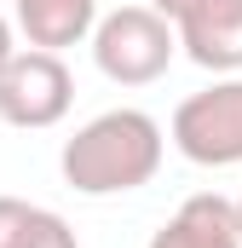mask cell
<instances>
[{
  "label": "cell",
  "mask_w": 242,
  "mask_h": 248,
  "mask_svg": "<svg viewBox=\"0 0 242 248\" xmlns=\"http://www.w3.org/2000/svg\"><path fill=\"white\" fill-rule=\"evenodd\" d=\"M162 122L144 116V110H104L81 127L75 139H63V185L81 190V196H121V190H138L156 179L162 168Z\"/></svg>",
  "instance_id": "1"
},
{
  "label": "cell",
  "mask_w": 242,
  "mask_h": 248,
  "mask_svg": "<svg viewBox=\"0 0 242 248\" xmlns=\"http://www.w3.org/2000/svg\"><path fill=\"white\" fill-rule=\"evenodd\" d=\"M87 41H92L98 75L116 81V87H150V81H162L173 52H179L167 17L150 12V6H121L110 17H98Z\"/></svg>",
  "instance_id": "2"
},
{
  "label": "cell",
  "mask_w": 242,
  "mask_h": 248,
  "mask_svg": "<svg viewBox=\"0 0 242 248\" xmlns=\"http://www.w3.org/2000/svg\"><path fill=\"white\" fill-rule=\"evenodd\" d=\"M173 150L196 168L242 162V75H225V81L190 93L173 110Z\"/></svg>",
  "instance_id": "3"
},
{
  "label": "cell",
  "mask_w": 242,
  "mask_h": 248,
  "mask_svg": "<svg viewBox=\"0 0 242 248\" xmlns=\"http://www.w3.org/2000/svg\"><path fill=\"white\" fill-rule=\"evenodd\" d=\"M69 104H75V75L63 69L58 52L29 46V52L6 58V69H0V122L41 133V127H58L69 116Z\"/></svg>",
  "instance_id": "4"
},
{
  "label": "cell",
  "mask_w": 242,
  "mask_h": 248,
  "mask_svg": "<svg viewBox=\"0 0 242 248\" xmlns=\"http://www.w3.org/2000/svg\"><path fill=\"white\" fill-rule=\"evenodd\" d=\"M150 12L167 17L190 63L213 75H242V0H150Z\"/></svg>",
  "instance_id": "5"
},
{
  "label": "cell",
  "mask_w": 242,
  "mask_h": 248,
  "mask_svg": "<svg viewBox=\"0 0 242 248\" xmlns=\"http://www.w3.org/2000/svg\"><path fill=\"white\" fill-rule=\"evenodd\" d=\"M150 248H242L231 196H219V190H196V196H184L179 214L150 237Z\"/></svg>",
  "instance_id": "6"
},
{
  "label": "cell",
  "mask_w": 242,
  "mask_h": 248,
  "mask_svg": "<svg viewBox=\"0 0 242 248\" xmlns=\"http://www.w3.org/2000/svg\"><path fill=\"white\" fill-rule=\"evenodd\" d=\"M12 17L23 29L29 46L41 52H63V46H81L98 23V0H12Z\"/></svg>",
  "instance_id": "7"
},
{
  "label": "cell",
  "mask_w": 242,
  "mask_h": 248,
  "mask_svg": "<svg viewBox=\"0 0 242 248\" xmlns=\"http://www.w3.org/2000/svg\"><path fill=\"white\" fill-rule=\"evenodd\" d=\"M17 248H81V243H75V231H69V219H63V214L35 208V214H29V225H23V237H17Z\"/></svg>",
  "instance_id": "8"
},
{
  "label": "cell",
  "mask_w": 242,
  "mask_h": 248,
  "mask_svg": "<svg viewBox=\"0 0 242 248\" xmlns=\"http://www.w3.org/2000/svg\"><path fill=\"white\" fill-rule=\"evenodd\" d=\"M35 202H17V196H0V248H17L23 225H29Z\"/></svg>",
  "instance_id": "9"
},
{
  "label": "cell",
  "mask_w": 242,
  "mask_h": 248,
  "mask_svg": "<svg viewBox=\"0 0 242 248\" xmlns=\"http://www.w3.org/2000/svg\"><path fill=\"white\" fill-rule=\"evenodd\" d=\"M12 52H17V46H12V23L0 17V69H6V58H12Z\"/></svg>",
  "instance_id": "10"
},
{
  "label": "cell",
  "mask_w": 242,
  "mask_h": 248,
  "mask_svg": "<svg viewBox=\"0 0 242 248\" xmlns=\"http://www.w3.org/2000/svg\"><path fill=\"white\" fill-rule=\"evenodd\" d=\"M231 208H237V231H242V196H237V202H231Z\"/></svg>",
  "instance_id": "11"
}]
</instances>
